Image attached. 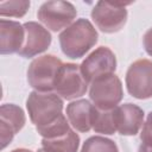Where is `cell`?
Here are the masks:
<instances>
[{"label": "cell", "instance_id": "obj_1", "mask_svg": "<svg viewBox=\"0 0 152 152\" xmlns=\"http://www.w3.org/2000/svg\"><path fill=\"white\" fill-rule=\"evenodd\" d=\"M97 38L96 28L84 18L74 21L58 36L62 52L71 59L83 57L97 43Z\"/></svg>", "mask_w": 152, "mask_h": 152}, {"label": "cell", "instance_id": "obj_2", "mask_svg": "<svg viewBox=\"0 0 152 152\" xmlns=\"http://www.w3.org/2000/svg\"><path fill=\"white\" fill-rule=\"evenodd\" d=\"M26 109L36 129L48 127L64 115L63 100L52 91H31L26 100Z\"/></svg>", "mask_w": 152, "mask_h": 152}, {"label": "cell", "instance_id": "obj_3", "mask_svg": "<svg viewBox=\"0 0 152 152\" xmlns=\"http://www.w3.org/2000/svg\"><path fill=\"white\" fill-rule=\"evenodd\" d=\"M63 62L53 55H43L34 58L27 68V82L37 91L55 90V81Z\"/></svg>", "mask_w": 152, "mask_h": 152}, {"label": "cell", "instance_id": "obj_4", "mask_svg": "<svg viewBox=\"0 0 152 152\" xmlns=\"http://www.w3.org/2000/svg\"><path fill=\"white\" fill-rule=\"evenodd\" d=\"M122 97V83L115 74L101 76L90 83L89 99L97 109L110 110L119 106Z\"/></svg>", "mask_w": 152, "mask_h": 152}, {"label": "cell", "instance_id": "obj_5", "mask_svg": "<svg viewBox=\"0 0 152 152\" xmlns=\"http://www.w3.org/2000/svg\"><path fill=\"white\" fill-rule=\"evenodd\" d=\"M127 5L129 4L97 1L91 10L90 17L97 28L103 33H115L127 21Z\"/></svg>", "mask_w": 152, "mask_h": 152}, {"label": "cell", "instance_id": "obj_6", "mask_svg": "<svg viewBox=\"0 0 152 152\" xmlns=\"http://www.w3.org/2000/svg\"><path fill=\"white\" fill-rule=\"evenodd\" d=\"M77 15L75 6L69 1L51 0L40 5L37 17L39 21L49 30L57 32L66 28Z\"/></svg>", "mask_w": 152, "mask_h": 152}, {"label": "cell", "instance_id": "obj_7", "mask_svg": "<svg viewBox=\"0 0 152 152\" xmlns=\"http://www.w3.org/2000/svg\"><path fill=\"white\" fill-rule=\"evenodd\" d=\"M126 88L131 96L138 100L152 97V61L138 59L133 62L126 72Z\"/></svg>", "mask_w": 152, "mask_h": 152}, {"label": "cell", "instance_id": "obj_8", "mask_svg": "<svg viewBox=\"0 0 152 152\" xmlns=\"http://www.w3.org/2000/svg\"><path fill=\"white\" fill-rule=\"evenodd\" d=\"M88 82L82 76L80 65L75 63H63L56 81L55 91L64 100H75L86 94Z\"/></svg>", "mask_w": 152, "mask_h": 152}, {"label": "cell", "instance_id": "obj_9", "mask_svg": "<svg viewBox=\"0 0 152 152\" xmlns=\"http://www.w3.org/2000/svg\"><path fill=\"white\" fill-rule=\"evenodd\" d=\"M82 76L90 84L96 78L114 74L116 70V57L107 46H100L90 52L80 65Z\"/></svg>", "mask_w": 152, "mask_h": 152}, {"label": "cell", "instance_id": "obj_10", "mask_svg": "<svg viewBox=\"0 0 152 152\" xmlns=\"http://www.w3.org/2000/svg\"><path fill=\"white\" fill-rule=\"evenodd\" d=\"M24 25L25 42L18 55L23 58H32L43 53L51 45V34L40 24L36 21H27Z\"/></svg>", "mask_w": 152, "mask_h": 152}, {"label": "cell", "instance_id": "obj_11", "mask_svg": "<svg viewBox=\"0 0 152 152\" xmlns=\"http://www.w3.org/2000/svg\"><path fill=\"white\" fill-rule=\"evenodd\" d=\"M26 118L24 110L13 103H4L0 107V138L1 148H6L14 135L25 126Z\"/></svg>", "mask_w": 152, "mask_h": 152}, {"label": "cell", "instance_id": "obj_12", "mask_svg": "<svg viewBox=\"0 0 152 152\" xmlns=\"http://www.w3.org/2000/svg\"><path fill=\"white\" fill-rule=\"evenodd\" d=\"M144 110L134 103H124L114 108L116 132L121 135L132 137L139 133L144 125Z\"/></svg>", "mask_w": 152, "mask_h": 152}, {"label": "cell", "instance_id": "obj_13", "mask_svg": "<svg viewBox=\"0 0 152 152\" xmlns=\"http://www.w3.org/2000/svg\"><path fill=\"white\" fill-rule=\"evenodd\" d=\"M25 42V28L18 21L0 20V53H18Z\"/></svg>", "mask_w": 152, "mask_h": 152}, {"label": "cell", "instance_id": "obj_14", "mask_svg": "<svg viewBox=\"0 0 152 152\" xmlns=\"http://www.w3.org/2000/svg\"><path fill=\"white\" fill-rule=\"evenodd\" d=\"M95 106L86 99L70 102L66 106V118L69 124L78 132L87 133L93 129V115Z\"/></svg>", "mask_w": 152, "mask_h": 152}, {"label": "cell", "instance_id": "obj_15", "mask_svg": "<svg viewBox=\"0 0 152 152\" xmlns=\"http://www.w3.org/2000/svg\"><path fill=\"white\" fill-rule=\"evenodd\" d=\"M78 146L80 137L72 129L57 138L42 139V147L49 152H77Z\"/></svg>", "mask_w": 152, "mask_h": 152}, {"label": "cell", "instance_id": "obj_16", "mask_svg": "<svg viewBox=\"0 0 152 152\" xmlns=\"http://www.w3.org/2000/svg\"><path fill=\"white\" fill-rule=\"evenodd\" d=\"M93 129L96 133L112 135L116 132L115 120H114V108L110 110H101L95 107L93 115Z\"/></svg>", "mask_w": 152, "mask_h": 152}, {"label": "cell", "instance_id": "obj_17", "mask_svg": "<svg viewBox=\"0 0 152 152\" xmlns=\"http://www.w3.org/2000/svg\"><path fill=\"white\" fill-rule=\"evenodd\" d=\"M81 152H119V150L112 139L101 135H94L83 142Z\"/></svg>", "mask_w": 152, "mask_h": 152}, {"label": "cell", "instance_id": "obj_18", "mask_svg": "<svg viewBox=\"0 0 152 152\" xmlns=\"http://www.w3.org/2000/svg\"><path fill=\"white\" fill-rule=\"evenodd\" d=\"M30 8V1L27 0H10L0 2V15L1 17H14L21 18L26 14Z\"/></svg>", "mask_w": 152, "mask_h": 152}, {"label": "cell", "instance_id": "obj_19", "mask_svg": "<svg viewBox=\"0 0 152 152\" xmlns=\"http://www.w3.org/2000/svg\"><path fill=\"white\" fill-rule=\"evenodd\" d=\"M71 128H70L69 121L66 120V116L65 115H62L52 125H50L48 127H44V128H38L36 131L38 132V134L42 138H44V139H52V138H57L59 135L65 134Z\"/></svg>", "mask_w": 152, "mask_h": 152}, {"label": "cell", "instance_id": "obj_20", "mask_svg": "<svg viewBox=\"0 0 152 152\" xmlns=\"http://www.w3.org/2000/svg\"><path fill=\"white\" fill-rule=\"evenodd\" d=\"M140 140L142 145L152 147V110L147 114L146 121L142 125V129L140 133Z\"/></svg>", "mask_w": 152, "mask_h": 152}, {"label": "cell", "instance_id": "obj_21", "mask_svg": "<svg viewBox=\"0 0 152 152\" xmlns=\"http://www.w3.org/2000/svg\"><path fill=\"white\" fill-rule=\"evenodd\" d=\"M142 44H144V49H145L146 53L152 57V27H150L145 32V34L142 37Z\"/></svg>", "mask_w": 152, "mask_h": 152}, {"label": "cell", "instance_id": "obj_22", "mask_svg": "<svg viewBox=\"0 0 152 152\" xmlns=\"http://www.w3.org/2000/svg\"><path fill=\"white\" fill-rule=\"evenodd\" d=\"M138 152H152V147L150 146H145V145H140L138 148Z\"/></svg>", "mask_w": 152, "mask_h": 152}, {"label": "cell", "instance_id": "obj_23", "mask_svg": "<svg viewBox=\"0 0 152 152\" xmlns=\"http://www.w3.org/2000/svg\"><path fill=\"white\" fill-rule=\"evenodd\" d=\"M11 152H32V151L31 150H27V148H15V150H13Z\"/></svg>", "mask_w": 152, "mask_h": 152}, {"label": "cell", "instance_id": "obj_24", "mask_svg": "<svg viewBox=\"0 0 152 152\" xmlns=\"http://www.w3.org/2000/svg\"><path fill=\"white\" fill-rule=\"evenodd\" d=\"M37 152H49V151H46L45 148H43V147H42V148H39V150H38Z\"/></svg>", "mask_w": 152, "mask_h": 152}]
</instances>
